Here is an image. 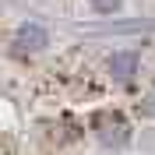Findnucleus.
I'll list each match as a JSON object with an SVG mask.
<instances>
[{
    "label": "nucleus",
    "instance_id": "obj_1",
    "mask_svg": "<svg viewBox=\"0 0 155 155\" xmlns=\"http://www.w3.org/2000/svg\"><path fill=\"white\" fill-rule=\"evenodd\" d=\"M109 71H113L116 78H134V71H137V57H134V53H113Z\"/></svg>",
    "mask_w": 155,
    "mask_h": 155
},
{
    "label": "nucleus",
    "instance_id": "obj_2",
    "mask_svg": "<svg viewBox=\"0 0 155 155\" xmlns=\"http://www.w3.org/2000/svg\"><path fill=\"white\" fill-rule=\"evenodd\" d=\"M18 46H25V49L46 46V32L39 28V25H21V28H18Z\"/></svg>",
    "mask_w": 155,
    "mask_h": 155
},
{
    "label": "nucleus",
    "instance_id": "obj_3",
    "mask_svg": "<svg viewBox=\"0 0 155 155\" xmlns=\"http://www.w3.org/2000/svg\"><path fill=\"white\" fill-rule=\"evenodd\" d=\"M95 4V11H116L120 7V0H92Z\"/></svg>",
    "mask_w": 155,
    "mask_h": 155
}]
</instances>
